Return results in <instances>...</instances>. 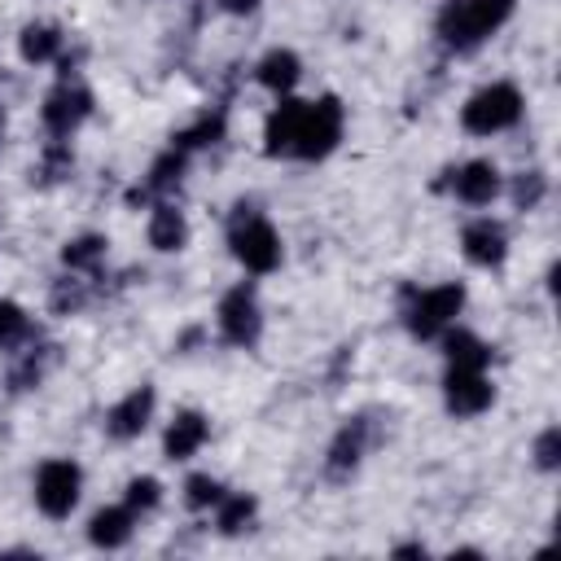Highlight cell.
Masks as SVG:
<instances>
[{"label":"cell","mask_w":561,"mask_h":561,"mask_svg":"<svg viewBox=\"0 0 561 561\" xmlns=\"http://www.w3.org/2000/svg\"><path fill=\"white\" fill-rule=\"evenodd\" d=\"M517 0H451L438 13V39L447 48H478L491 31H500L513 18Z\"/></svg>","instance_id":"6da1fadb"},{"label":"cell","mask_w":561,"mask_h":561,"mask_svg":"<svg viewBox=\"0 0 561 561\" xmlns=\"http://www.w3.org/2000/svg\"><path fill=\"white\" fill-rule=\"evenodd\" d=\"M228 245H232V254L245 272H276L280 267V237L250 206H237V215L228 224Z\"/></svg>","instance_id":"7a4b0ae2"},{"label":"cell","mask_w":561,"mask_h":561,"mask_svg":"<svg viewBox=\"0 0 561 561\" xmlns=\"http://www.w3.org/2000/svg\"><path fill=\"white\" fill-rule=\"evenodd\" d=\"M517 118H522V92L513 83H491V88L473 92L460 110V123L473 136H495V131L513 127Z\"/></svg>","instance_id":"3957f363"},{"label":"cell","mask_w":561,"mask_h":561,"mask_svg":"<svg viewBox=\"0 0 561 561\" xmlns=\"http://www.w3.org/2000/svg\"><path fill=\"white\" fill-rule=\"evenodd\" d=\"M342 123H346V114H342V101H337V96L307 101V114H302V127H298V145H294V153H298V158H307V162H316V158L333 153V149H337V140H342Z\"/></svg>","instance_id":"277c9868"},{"label":"cell","mask_w":561,"mask_h":561,"mask_svg":"<svg viewBox=\"0 0 561 561\" xmlns=\"http://www.w3.org/2000/svg\"><path fill=\"white\" fill-rule=\"evenodd\" d=\"M460 307H465V285H434V289H421L403 316L416 337H434L460 316Z\"/></svg>","instance_id":"5b68a950"},{"label":"cell","mask_w":561,"mask_h":561,"mask_svg":"<svg viewBox=\"0 0 561 561\" xmlns=\"http://www.w3.org/2000/svg\"><path fill=\"white\" fill-rule=\"evenodd\" d=\"M79 465L75 460H44L39 473H35V504L44 517H70V508L79 504Z\"/></svg>","instance_id":"8992f818"},{"label":"cell","mask_w":561,"mask_h":561,"mask_svg":"<svg viewBox=\"0 0 561 561\" xmlns=\"http://www.w3.org/2000/svg\"><path fill=\"white\" fill-rule=\"evenodd\" d=\"M259 329H263V316H259V302H254L250 285L228 289L224 302H219V333H224V342L254 346L259 342Z\"/></svg>","instance_id":"52a82bcc"},{"label":"cell","mask_w":561,"mask_h":561,"mask_svg":"<svg viewBox=\"0 0 561 561\" xmlns=\"http://www.w3.org/2000/svg\"><path fill=\"white\" fill-rule=\"evenodd\" d=\"M88 114H92V92H88L83 83L61 79V83L44 96V127H48L53 136H70Z\"/></svg>","instance_id":"ba28073f"},{"label":"cell","mask_w":561,"mask_h":561,"mask_svg":"<svg viewBox=\"0 0 561 561\" xmlns=\"http://www.w3.org/2000/svg\"><path fill=\"white\" fill-rule=\"evenodd\" d=\"M495 399V386L473 368H447V408L456 416H478Z\"/></svg>","instance_id":"9c48e42d"},{"label":"cell","mask_w":561,"mask_h":561,"mask_svg":"<svg viewBox=\"0 0 561 561\" xmlns=\"http://www.w3.org/2000/svg\"><path fill=\"white\" fill-rule=\"evenodd\" d=\"M368 443H373V421H368V416H355V421H346V425L337 430L333 447H329V460H324L329 478H346V473H355V465L364 460Z\"/></svg>","instance_id":"30bf717a"},{"label":"cell","mask_w":561,"mask_h":561,"mask_svg":"<svg viewBox=\"0 0 561 561\" xmlns=\"http://www.w3.org/2000/svg\"><path fill=\"white\" fill-rule=\"evenodd\" d=\"M302 114H307V101H294V96H285V101L267 114V123H263V149H267L272 158L294 153V145H298V127H302Z\"/></svg>","instance_id":"8fae6325"},{"label":"cell","mask_w":561,"mask_h":561,"mask_svg":"<svg viewBox=\"0 0 561 561\" xmlns=\"http://www.w3.org/2000/svg\"><path fill=\"white\" fill-rule=\"evenodd\" d=\"M460 245H465V259L478 263V267H500L504 254H508V241H504V228L491 224V219H473L465 232H460Z\"/></svg>","instance_id":"7c38bea8"},{"label":"cell","mask_w":561,"mask_h":561,"mask_svg":"<svg viewBox=\"0 0 561 561\" xmlns=\"http://www.w3.org/2000/svg\"><path fill=\"white\" fill-rule=\"evenodd\" d=\"M149 416H153V386H136L127 399H118V403L110 408L105 430H110L114 438H136V434L149 425Z\"/></svg>","instance_id":"4fadbf2b"},{"label":"cell","mask_w":561,"mask_h":561,"mask_svg":"<svg viewBox=\"0 0 561 561\" xmlns=\"http://www.w3.org/2000/svg\"><path fill=\"white\" fill-rule=\"evenodd\" d=\"M451 188H456L460 202L486 206V202L500 193V171H495L486 158H473V162H465V167L451 171Z\"/></svg>","instance_id":"5bb4252c"},{"label":"cell","mask_w":561,"mask_h":561,"mask_svg":"<svg viewBox=\"0 0 561 561\" xmlns=\"http://www.w3.org/2000/svg\"><path fill=\"white\" fill-rule=\"evenodd\" d=\"M206 434H210V421L202 416V412H175V421L167 425V438H162V447H167V456L171 460H188L202 443H206Z\"/></svg>","instance_id":"9a60e30c"},{"label":"cell","mask_w":561,"mask_h":561,"mask_svg":"<svg viewBox=\"0 0 561 561\" xmlns=\"http://www.w3.org/2000/svg\"><path fill=\"white\" fill-rule=\"evenodd\" d=\"M254 75H259L263 88L289 92V88L298 83V75H302V61H298V53H289V48H272V53H263V61L254 66Z\"/></svg>","instance_id":"2e32d148"},{"label":"cell","mask_w":561,"mask_h":561,"mask_svg":"<svg viewBox=\"0 0 561 561\" xmlns=\"http://www.w3.org/2000/svg\"><path fill=\"white\" fill-rule=\"evenodd\" d=\"M131 508L123 504V508H101L92 522H88V539L96 543V548H123L127 539H131Z\"/></svg>","instance_id":"e0dca14e"},{"label":"cell","mask_w":561,"mask_h":561,"mask_svg":"<svg viewBox=\"0 0 561 561\" xmlns=\"http://www.w3.org/2000/svg\"><path fill=\"white\" fill-rule=\"evenodd\" d=\"M180 180H184V149H167L153 167H149V180L131 193V202H145L149 193H171V188H180Z\"/></svg>","instance_id":"ac0fdd59"},{"label":"cell","mask_w":561,"mask_h":561,"mask_svg":"<svg viewBox=\"0 0 561 561\" xmlns=\"http://www.w3.org/2000/svg\"><path fill=\"white\" fill-rule=\"evenodd\" d=\"M188 241V224L175 206H153V219H149V245L153 250H180Z\"/></svg>","instance_id":"d6986e66"},{"label":"cell","mask_w":561,"mask_h":561,"mask_svg":"<svg viewBox=\"0 0 561 561\" xmlns=\"http://www.w3.org/2000/svg\"><path fill=\"white\" fill-rule=\"evenodd\" d=\"M443 351H447V368H473V373H482V368H486V359H491V346H486L482 337L465 333V329L447 333Z\"/></svg>","instance_id":"ffe728a7"},{"label":"cell","mask_w":561,"mask_h":561,"mask_svg":"<svg viewBox=\"0 0 561 561\" xmlns=\"http://www.w3.org/2000/svg\"><path fill=\"white\" fill-rule=\"evenodd\" d=\"M18 48H22L26 61H53L61 53V31L48 26V22H31V26H22Z\"/></svg>","instance_id":"44dd1931"},{"label":"cell","mask_w":561,"mask_h":561,"mask_svg":"<svg viewBox=\"0 0 561 561\" xmlns=\"http://www.w3.org/2000/svg\"><path fill=\"white\" fill-rule=\"evenodd\" d=\"M224 110H206L193 127H184V131H175V149H206V145H219L224 140Z\"/></svg>","instance_id":"7402d4cb"},{"label":"cell","mask_w":561,"mask_h":561,"mask_svg":"<svg viewBox=\"0 0 561 561\" xmlns=\"http://www.w3.org/2000/svg\"><path fill=\"white\" fill-rule=\"evenodd\" d=\"M61 259H66V267H75V272H92V267L105 259V237H96V232H83V237L66 241Z\"/></svg>","instance_id":"603a6c76"},{"label":"cell","mask_w":561,"mask_h":561,"mask_svg":"<svg viewBox=\"0 0 561 561\" xmlns=\"http://www.w3.org/2000/svg\"><path fill=\"white\" fill-rule=\"evenodd\" d=\"M254 517V495H245V491H237V495H219V530L224 535H237V530H245V522Z\"/></svg>","instance_id":"cb8c5ba5"},{"label":"cell","mask_w":561,"mask_h":561,"mask_svg":"<svg viewBox=\"0 0 561 561\" xmlns=\"http://www.w3.org/2000/svg\"><path fill=\"white\" fill-rule=\"evenodd\" d=\"M26 333H31V320H26V311L18 307V302H0V351H9V346H18V342H26Z\"/></svg>","instance_id":"d4e9b609"},{"label":"cell","mask_w":561,"mask_h":561,"mask_svg":"<svg viewBox=\"0 0 561 561\" xmlns=\"http://www.w3.org/2000/svg\"><path fill=\"white\" fill-rule=\"evenodd\" d=\"M48 359H53V346H44V351H31L13 373H9V390H26V386H35L39 377H44V368H48Z\"/></svg>","instance_id":"484cf974"},{"label":"cell","mask_w":561,"mask_h":561,"mask_svg":"<svg viewBox=\"0 0 561 561\" xmlns=\"http://www.w3.org/2000/svg\"><path fill=\"white\" fill-rule=\"evenodd\" d=\"M219 495H224V486H219L210 473H193V478L184 482V500H188V508H210V504H219Z\"/></svg>","instance_id":"4316f807"},{"label":"cell","mask_w":561,"mask_h":561,"mask_svg":"<svg viewBox=\"0 0 561 561\" xmlns=\"http://www.w3.org/2000/svg\"><path fill=\"white\" fill-rule=\"evenodd\" d=\"M70 167H75V153H70V145L57 136L48 149H44V167H39V175L53 184V180H61V175H70Z\"/></svg>","instance_id":"83f0119b"},{"label":"cell","mask_w":561,"mask_h":561,"mask_svg":"<svg viewBox=\"0 0 561 561\" xmlns=\"http://www.w3.org/2000/svg\"><path fill=\"white\" fill-rule=\"evenodd\" d=\"M158 500H162L158 478H131L127 482V508L131 513H149V508H158Z\"/></svg>","instance_id":"f1b7e54d"},{"label":"cell","mask_w":561,"mask_h":561,"mask_svg":"<svg viewBox=\"0 0 561 561\" xmlns=\"http://www.w3.org/2000/svg\"><path fill=\"white\" fill-rule=\"evenodd\" d=\"M543 171H522L517 175V184H513V202L522 206V210H530V206H539V197H543Z\"/></svg>","instance_id":"f546056e"},{"label":"cell","mask_w":561,"mask_h":561,"mask_svg":"<svg viewBox=\"0 0 561 561\" xmlns=\"http://www.w3.org/2000/svg\"><path fill=\"white\" fill-rule=\"evenodd\" d=\"M79 307H83V285H79V280H57V285H53V311L70 316V311H79Z\"/></svg>","instance_id":"4dcf8cb0"},{"label":"cell","mask_w":561,"mask_h":561,"mask_svg":"<svg viewBox=\"0 0 561 561\" xmlns=\"http://www.w3.org/2000/svg\"><path fill=\"white\" fill-rule=\"evenodd\" d=\"M535 460H539V469H557V465H561V434H557V430H543V434H539Z\"/></svg>","instance_id":"1f68e13d"},{"label":"cell","mask_w":561,"mask_h":561,"mask_svg":"<svg viewBox=\"0 0 561 561\" xmlns=\"http://www.w3.org/2000/svg\"><path fill=\"white\" fill-rule=\"evenodd\" d=\"M219 9H224V13H254L259 0H219Z\"/></svg>","instance_id":"d6a6232c"},{"label":"cell","mask_w":561,"mask_h":561,"mask_svg":"<svg viewBox=\"0 0 561 561\" xmlns=\"http://www.w3.org/2000/svg\"><path fill=\"white\" fill-rule=\"evenodd\" d=\"M399 557H425V548L421 543H403V548H394Z\"/></svg>","instance_id":"836d02e7"},{"label":"cell","mask_w":561,"mask_h":561,"mask_svg":"<svg viewBox=\"0 0 561 561\" xmlns=\"http://www.w3.org/2000/svg\"><path fill=\"white\" fill-rule=\"evenodd\" d=\"M0 140H4V110H0Z\"/></svg>","instance_id":"e575fe53"}]
</instances>
